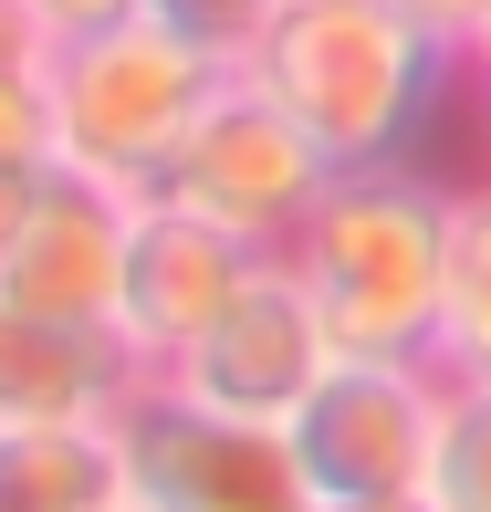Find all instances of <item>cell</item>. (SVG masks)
<instances>
[{"instance_id": "obj_14", "label": "cell", "mask_w": 491, "mask_h": 512, "mask_svg": "<svg viewBox=\"0 0 491 512\" xmlns=\"http://www.w3.org/2000/svg\"><path fill=\"white\" fill-rule=\"evenodd\" d=\"M272 11H283V0H157V21H178V32H189L199 53H220V63H230V74H241V63L262 53Z\"/></svg>"}, {"instance_id": "obj_9", "label": "cell", "mask_w": 491, "mask_h": 512, "mask_svg": "<svg viewBox=\"0 0 491 512\" xmlns=\"http://www.w3.org/2000/svg\"><path fill=\"white\" fill-rule=\"evenodd\" d=\"M126 230L136 199L105 189V178L53 168L21 220V241L0 251V293L21 314H63V324H115V293H126Z\"/></svg>"}, {"instance_id": "obj_6", "label": "cell", "mask_w": 491, "mask_h": 512, "mask_svg": "<svg viewBox=\"0 0 491 512\" xmlns=\"http://www.w3.org/2000/svg\"><path fill=\"white\" fill-rule=\"evenodd\" d=\"M324 189H335V157H324L251 74H230L220 95H209V115L189 126V147H178L168 178H157V199L220 220L230 241H251V251H283L293 230L314 220Z\"/></svg>"}, {"instance_id": "obj_1", "label": "cell", "mask_w": 491, "mask_h": 512, "mask_svg": "<svg viewBox=\"0 0 491 512\" xmlns=\"http://www.w3.org/2000/svg\"><path fill=\"white\" fill-rule=\"evenodd\" d=\"M450 199L429 168H335L314 220L283 241L293 283L314 293L335 356H429L439 366V304H450Z\"/></svg>"}, {"instance_id": "obj_11", "label": "cell", "mask_w": 491, "mask_h": 512, "mask_svg": "<svg viewBox=\"0 0 491 512\" xmlns=\"http://www.w3.org/2000/svg\"><path fill=\"white\" fill-rule=\"evenodd\" d=\"M126 502L115 429H0V512H105Z\"/></svg>"}, {"instance_id": "obj_7", "label": "cell", "mask_w": 491, "mask_h": 512, "mask_svg": "<svg viewBox=\"0 0 491 512\" xmlns=\"http://www.w3.org/2000/svg\"><path fill=\"white\" fill-rule=\"evenodd\" d=\"M324 366H335V335H324L314 293L293 283L283 251H262V262H251V283L230 293V314L209 324V335H199L157 387H178V398H199V408H220V418L293 429V408L324 387Z\"/></svg>"}, {"instance_id": "obj_16", "label": "cell", "mask_w": 491, "mask_h": 512, "mask_svg": "<svg viewBox=\"0 0 491 512\" xmlns=\"http://www.w3.org/2000/svg\"><path fill=\"white\" fill-rule=\"evenodd\" d=\"M21 11H32L42 42H84V32H115V21L157 11V0H21Z\"/></svg>"}, {"instance_id": "obj_8", "label": "cell", "mask_w": 491, "mask_h": 512, "mask_svg": "<svg viewBox=\"0 0 491 512\" xmlns=\"http://www.w3.org/2000/svg\"><path fill=\"white\" fill-rule=\"evenodd\" d=\"M251 262H262V251L230 241L220 220H199V209H178V199H136L126 293H115V335H126V356L147 366V377H168L209 324L230 314V293L251 283Z\"/></svg>"}, {"instance_id": "obj_20", "label": "cell", "mask_w": 491, "mask_h": 512, "mask_svg": "<svg viewBox=\"0 0 491 512\" xmlns=\"http://www.w3.org/2000/svg\"><path fill=\"white\" fill-rule=\"evenodd\" d=\"M105 512H136V502H105Z\"/></svg>"}, {"instance_id": "obj_15", "label": "cell", "mask_w": 491, "mask_h": 512, "mask_svg": "<svg viewBox=\"0 0 491 512\" xmlns=\"http://www.w3.org/2000/svg\"><path fill=\"white\" fill-rule=\"evenodd\" d=\"M397 11H408L439 53H460V74H471V53L491 42V0H397Z\"/></svg>"}, {"instance_id": "obj_2", "label": "cell", "mask_w": 491, "mask_h": 512, "mask_svg": "<svg viewBox=\"0 0 491 512\" xmlns=\"http://www.w3.org/2000/svg\"><path fill=\"white\" fill-rule=\"evenodd\" d=\"M335 168H397L450 95L460 53H439L397 0H283L262 53L241 63Z\"/></svg>"}, {"instance_id": "obj_4", "label": "cell", "mask_w": 491, "mask_h": 512, "mask_svg": "<svg viewBox=\"0 0 491 512\" xmlns=\"http://www.w3.org/2000/svg\"><path fill=\"white\" fill-rule=\"evenodd\" d=\"M450 418V366L429 356H335L324 387L293 408V460L314 502H418Z\"/></svg>"}, {"instance_id": "obj_13", "label": "cell", "mask_w": 491, "mask_h": 512, "mask_svg": "<svg viewBox=\"0 0 491 512\" xmlns=\"http://www.w3.org/2000/svg\"><path fill=\"white\" fill-rule=\"evenodd\" d=\"M429 512H491V377H450V418H439L429 460Z\"/></svg>"}, {"instance_id": "obj_19", "label": "cell", "mask_w": 491, "mask_h": 512, "mask_svg": "<svg viewBox=\"0 0 491 512\" xmlns=\"http://www.w3.org/2000/svg\"><path fill=\"white\" fill-rule=\"evenodd\" d=\"M324 512H429V502H324Z\"/></svg>"}, {"instance_id": "obj_17", "label": "cell", "mask_w": 491, "mask_h": 512, "mask_svg": "<svg viewBox=\"0 0 491 512\" xmlns=\"http://www.w3.org/2000/svg\"><path fill=\"white\" fill-rule=\"evenodd\" d=\"M42 178H53V168H21V157H0V251L21 241V220H32V199H42Z\"/></svg>"}, {"instance_id": "obj_5", "label": "cell", "mask_w": 491, "mask_h": 512, "mask_svg": "<svg viewBox=\"0 0 491 512\" xmlns=\"http://www.w3.org/2000/svg\"><path fill=\"white\" fill-rule=\"evenodd\" d=\"M115 471L136 512H324L293 439L262 418H220L178 387H136L115 418Z\"/></svg>"}, {"instance_id": "obj_3", "label": "cell", "mask_w": 491, "mask_h": 512, "mask_svg": "<svg viewBox=\"0 0 491 512\" xmlns=\"http://www.w3.org/2000/svg\"><path fill=\"white\" fill-rule=\"evenodd\" d=\"M220 84H230V63L199 53L157 11L84 32V42H53V168L105 178L126 199H157L168 157L189 147V126L209 115Z\"/></svg>"}, {"instance_id": "obj_10", "label": "cell", "mask_w": 491, "mask_h": 512, "mask_svg": "<svg viewBox=\"0 0 491 512\" xmlns=\"http://www.w3.org/2000/svg\"><path fill=\"white\" fill-rule=\"evenodd\" d=\"M147 366L126 356L115 324L21 314L0 293V429H115Z\"/></svg>"}, {"instance_id": "obj_12", "label": "cell", "mask_w": 491, "mask_h": 512, "mask_svg": "<svg viewBox=\"0 0 491 512\" xmlns=\"http://www.w3.org/2000/svg\"><path fill=\"white\" fill-rule=\"evenodd\" d=\"M439 366L491 377V168L450 199V304H439Z\"/></svg>"}, {"instance_id": "obj_18", "label": "cell", "mask_w": 491, "mask_h": 512, "mask_svg": "<svg viewBox=\"0 0 491 512\" xmlns=\"http://www.w3.org/2000/svg\"><path fill=\"white\" fill-rule=\"evenodd\" d=\"M460 84H471V105H481V136H491V42L471 53V74H460Z\"/></svg>"}]
</instances>
